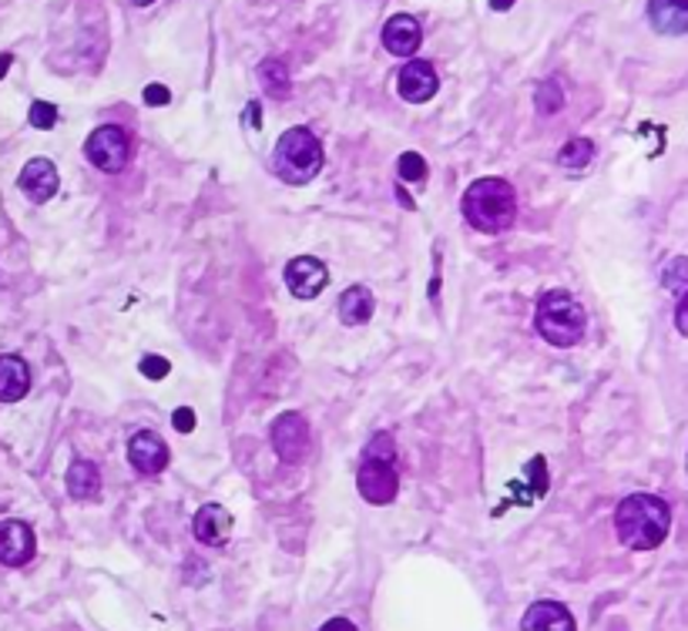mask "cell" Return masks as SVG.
<instances>
[{
  "label": "cell",
  "mask_w": 688,
  "mask_h": 631,
  "mask_svg": "<svg viewBox=\"0 0 688 631\" xmlns=\"http://www.w3.org/2000/svg\"><path fill=\"white\" fill-rule=\"evenodd\" d=\"M672 528V510L658 494H631L615 510V531L631 551H655Z\"/></svg>",
  "instance_id": "6da1fadb"
},
{
  "label": "cell",
  "mask_w": 688,
  "mask_h": 631,
  "mask_svg": "<svg viewBox=\"0 0 688 631\" xmlns=\"http://www.w3.org/2000/svg\"><path fill=\"white\" fill-rule=\"evenodd\" d=\"M460 208H463V219H467L470 229L488 232V236H501L517 219V192L507 179L488 175V179H478L463 192Z\"/></svg>",
  "instance_id": "7a4b0ae2"
},
{
  "label": "cell",
  "mask_w": 688,
  "mask_h": 631,
  "mask_svg": "<svg viewBox=\"0 0 688 631\" xmlns=\"http://www.w3.org/2000/svg\"><path fill=\"white\" fill-rule=\"evenodd\" d=\"M535 323H538L541 340H548L551 346L571 349V346H577L581 340H585V333H588V312L571 292L551 289L538 302Z\"/></svg>",
  "instance_id": "3957f363"
},
{
  "label": "cell",
  "mask_w": 688,
  "mask_h": 631,
  "mask_svg": "<svg viewBox=\"0 0 688 631\" xmlns=\"http://www.w3.org/2000/svg\"><path fill=\"white\" fill-rule=\"evenodd\" d=\"M323 145L309 128H289L276 141V175L293 185H306L309 179H316L323 172Z\"/></svg>",
  "instance_id": "277c9868"
},
{
  "label": "cell",
  "mask_w": 688,
  "mask_h": 631,
  "mask_svg": "<svg viewBox=\"0 0 688 631\" xmlns=\"http://www.w3.org/2000/svg\"><path fill=\"white\" fill-rule=\"evenodd\" d=\"M84 154L88 162L98 169V172H108V175H118L128 158H131V145H128V135L118 128V125H101L88 135L84 141Z\"/></svg>",
  "instance_id": "5b68a950"
},
{
  "label": "cell",
  "mask_w": 688,
  "mask_h": 631,
  "mask_svg": "<svg viewBox=\"0 0 688 631\" xmlns=\"http://www.w3.org/2000/svg\"><path fill=\"white\" fill-rule=\"evenodd\" d=\"M356 487L363 494V501L369 504H390L400 491V473L393 460H363L359 473H356Z\"/></svg>",
  "instance_id": "8992f818"
},
{
  "label": "cell",
  "mask_w": 688,
  "mask_h": 631,
  "mask_svg": "<svg viewBox=\"0 0 688 631\" xmlns=\"http://www.w3.org/2000/svg\"><path fill=\"white\" fill-rule=\"evenodd\" d=\"M273 450L283 463H299L309 454V424L302 413H283L273 424Z\"/></svg>",
  "instance_id": "52a82bcc"
},
{
  "label": "cell",
  "mask_w": 688,
  "mask_h": 631,
  "mask_svg": "<svg viewBox=\"0 0 688 631\" xmlns=\"http://www.w3.org/2000/svg\"><path fill=\"white\" fill-rule=\"evenodd\" d=\"M286 286L296 299H316L326 286H330V269L326 262L312 259V255H299L286 266Z\"/></svg>",
  "instance_id": "ba28073f"
},
{
  "label": "cell",
  "mask_w": 688,
  "mask_h": 631,
  "mask_svg": "<svg viewBox=\"0 0 688 631\" xmlns=\"http://www.w3.org/2000/svg\"><path fill=\"white\" fill-rule=\"evenodd\" d=\"M37 551V538L24 520H0V564L24 567Z\"/></svg>",
  "instance_id": "9c48e42d"
},
{
  "label": "cell",
  "mask_w": 688,
  "mask_h": 631,
  "mask_svg": "<svg viewBox=\"0 0 688 631\" xmlns=\"http://www.w3.org/2000/svg\"><path fill=\"white\" fill-rule=\"evenodd\" d=\"M128 460L145 478H158V473L169 467V444L154 431H138L128 440Z\"/></svg>",
  "instance_id": "30bf717a"
},
{
  "label": "cell",
  "mask_w": 688,
  "mask_h": 631,
  "mask_svg": "<svg viewBox=\"0 0 688 631\" xmlns=\"http://www.w3.org/2000/svg\"><path fill=\"white\" fill-rule=\"evenodd\" d=\"M397 91L410 104H427L440 91V78H437L434 65H427V61H410L397 74Z\"/></svg>",
  "instance_id": "8fae6325"
},
{
  "label": "cell",
  "mask_w": 688,
  "mask_h": 631,
  "mask_svg": "<svg viewBox=\"0 0 688 631\" xmlns=\"http://www.w3.org/2000/svg\"><path fill=\"white\" fill-rule=\"evenodd\" d=\"M232 528H236V520L222 504H205L192 520L195 541L205 548H222L232 538Z\"/></svg>",
  "instance_id": "7c38bea8"
},
{
  "label": "cell",
  "mask_w": 688,
  "mask_h": 631,
  "mask_svg": "<svg viewBox=\"0 0 688 631\" xmlns=\"http://www.w3.org/2000/svg\"><path fill=\"white\" fill-rule=\"evenodd\" d=\"M18 185H21V192H24L31 202L44 205V202H50V198H55V192H58L61 179H58V169H55V162H47V158H31V162L21 169V179H18Z\"/></svg>",
  "instance_id": "4fadbf2b"
},
{
  "label": "cell",
  "mask_w": 688,
  "mask_h": 631,
  "mask_svg": "<svg viewBox=\"0 0 688 631\" xmlns=\"http://www.w3.org/2000/svg\"><path fill=\"white\" fill-rule=\"evenodd\" d=\"M420 41H423V27L410 14H393L383 24V44H387L390 55H397V58H413L420 50Z\"/></svg>",
  "instance_id": "5bb4252c"
},
{
  "label": "cell",
  "mask_w": 688,
  "mask_h": 631,
  "mask_svg": "<svg viewBox=\"0 0 688 631\" xmlns=\"http://www.w3.org/2000/svg\"><path fill=\"white\" fill-rule=\"evenodd\" d=\"M520 631H577L574 615L561 601H535L520 618Z\"/></svg>",
  "instance_id": "9a60e30c"
},
{
  "label": "cell",
  "mask_w": 688,
  "mask_h": 631,
  "mask_svg": "<svg viewBox=\"0 0 688 631\" xmlns=\"http://www.w3.org/2000/svg\"><path fill=\"white\" fill-rule=\"evenodd\" d=\"M649 21L658 34H688V0H649Z\"/></svg>",
  "instance_id": "2e32d148"
},
{
  "label": "cell",
  "mask_w": 688,
  "mask_h": 631,
  "mask_svg": "<svg viewBox=\"0 0 688 631\" xmlns=\"http://www.w3.org/2000/svg\"><path fill=\"white\" fill-rule=\"evenodd\" d=\"M31 390V366L21 356H0V403H18Z\"/></svg>",
  "instance_id": "e0dca14e"
},
{
  "label": "cell",
  "mask_w": 688,
  "mask_h": 631,
  "mask_svg": "<svg viewBox=\"0 0 688 631\" xmlns=\"http://www.w3.org/2000/svg\"><path fill=\"white\" fill-rule=\"evenodd\" d=\"M374 309H377V299L366 286H349L343 296H340V320L346 326H363L374 320Z\"/></svg>",
  "instance_id": "ac0fdd59"
},
{
  "label": "cell",
  "mask_w": 688,
  "mask_h": 631,
  "mask_svg": "<svg viewBox=\"0 0 688 631\" xmlns=\"http://www.w3.org/2000/svg\"><path fill=\"white\" fill-rule=\"evenodd\" d=\"M101 491V470L91 460H74L68 467V494L74 501H91Z\"/></svg>",
  "instance_id": "d6986e66"
},
{
  "label": "cell",
  "mask_w": 688,
  "mask_h": 631,
  "mask_svg": "<svg viewBox=\"0 0 688 631\" xmlns=\"http://www.w3.org/2000/svg\"><path fill=\"white\" fill-rule=\"evenodd\" d=\"M259 81H262V88H266L270 97H279V101L289 97L293 78H289V68H286L283 61H276V58L262 61V65H259Z\"/></svg>",
  "instance_id": "ffe728a7"
},
{
  "label": "cell",
  "mask_w": 688,
  "mask_h": 631,
  "mask_svg": "<svg viewBox=\"0 0 688 631\" xmlns=\"http://www.w3.org/2000/svg\"><path fill=\"white\" fill-rule=\"evenodd\" d=\"M592 158H595V145H592L588 138H571V141L561 148L558 162H561L564 169L577 172V169H585V165L592 162Z\"/></svg>",
  "instance_id": "44dd1931"
},
{
  "label": "cell",
  "mask_w": 688,
  "mask_h": 631,
  "mask_svg": "<svg viewBox=\"0 0 688 631\" xmlns=\"http://www.w3.org/2000/svg\"><path fill=\"white\" fill-rule=\"evenodd\" d=\"M397 172H400L403 182L420 185L423 179H427V162H423V154H420V151H403V154H400V162H397Z\"/></svg>",
  "instance_id": "7402d4cb"
},
{
  "label": "cell",
  "mask_w": 688,
  "mask_h": 631,
  "mask_svg": "<svg viewBox=\"0 0 688 631\" xmlns=\"http://www.w3.org/2000/svg\"><path fill=\"white\" fill-rule=\"evenodd\" d=\"M662 283H665V289H672V292L685 296V292H688V259H675L672 266L665 269Z\"/></svg>",
  "instance_id": "603a6c76"
},
{
  "label": "cell",
  "mask_w": 688,
  "mask_h": 631,
  "mask_svg": "<svg viewBox=\"0 0 688 631\" xmlns=\"http://www.w3.org/2000/svg\"><path fill=\"white\" fill-rule=\"evenodd\" d=\"M535 104H538V112L541 115H554V112H561V104H564V94H561V88L558 84H541L538 88V94H535Z\"/></svg>",
  "instance_id": "cb8c5ba5"
},
{
  "label": "cell",
  "mask_w": 688,
  "mask_h": 631,
  "mask_svg": "<svg viewBox=\"0 0 688 631\" xmlns=\"http://www.w3.org/2000/svg\"><path fill=\"white\" fill-rule=\"evenodd\" d=\"M31 125L41 128V131H50L58 125V108L55 104H47V101H34L31 104Z\"/></svg>",
  "instance_id": "d4e9b609"
},
{
  "label": "cell",
  "mask_w": 688,
  "mask_h": 631,
  "mask_svg": "<svg viewBox=\"0 0 688 631\" xmlns=\"http://www.w3.org/2000/svg\"><path fill=\"white\" fill-rule=\"evenodd\" d=\"M363 460H393L397 463V447H393V437L390 434H377L366 447V457Z\"/></svg>",
  "instance_id": "484cf974"
},
{
  "label": "cell",
  "mask_w": 688,
  "mask_h": 631,
  "mask_svg": "<svg viewBox=\"0 0 688 631\" xmlns=\"http://www.w3.org/2000/svg\"><path fill=\"white\" fill-rule=\"evenodd\" d=\"M169 359H162V356H145L141 359V374L148 377V380H165L169 377Z\"/></svg>",
  "instance_id": "4316f807"
},
{
  "label": "cell",
  "mask_w": 688,
  "mask_h": 631,
  "mask_svg": "<svg viewBox=\"0 0 688 631\" xmlns=\"http://www.w3.org/2000/svg\"><path fill=\"white\" fill-rule=\"evenodd\" d=\"M172 101V91L165 84H148L145 88V104H151V108H162V104Z\"/></svg>",
  "instance_id": "83f0119b"
},
{
  "label": "cell",
  "mask_w": 688,
  "mask_h": 631,
  "mask_svg": "<svg viewBox=\"0 0 688 631\" xmlns=\"http://www.w3.org/2000/svg\"><path fill=\"white\" fill-rule=\"evenodd\" d=\"M675 326L681 336H688V292L678 299V309H675Z\"/></svg>",
  "instance_id": "f1b7e54d"
},
{
  "label": "cell",
  "mask_w": 688,
  "mask_h": 631,
  "mask_svg": "<svg viewBox=\"0 0 688 631\" xmlns=\"http://www.w3.org/2000/svg\"><path fill=\"white\" fill-rule=\"evenodd\" d=\"M175 431L179 434H192L195 431V413L192 410H175Z\"/></svg>",
  "instance_id": "f546056e"
},
{
  "label": "cell",
  "mask_w": 688,
  "mask_h": 631,
  "mask_svg": "<svg viewBox=\"0 0 688 631\" xmlns=\"http://www.w3.org/2000/svg\"><path fill=\"white\" fill-rule=\"evenodd\" d=\"M320 631H359L349 618H330Z\"/></svg>",
  "instance_id": "4dcf8cb0"
},
{
  "label": "cell",
  "mask_w": 688,
  "mask_h": 631,
  "mask_svg": "<svg viewBox=\"0 0 688 631\" xmlns=\"http://www.w3.org/2000/svg\"><path fill=\"white\" fill-rule=\"evenodd\" d=\"M514 4H517V0H491V8H494V11H511Z\"/></svg>",
  "instance_id": "1f68e13d"
},
{
  "label": "cell",
  "mask_w": 688,
  "mask_h": 631,
  "mask_svg": "<svg viewBox=\"0 0 688 631\" xmlns=\"http://www.w3.org/2000/svg\"><path fill=\"white\" fill-rule=\"evenodd\" d=\"M11 61H14L11 55H0V78H4V74H8V68H11Z\"/></svg>",
  "instance_id": "d6a6232c"
},
{
  "label": "cell",
  "mask_w": 688,
  "mask_h": 631,
  "mask_svg": "<svg viewBox=\"0 0 688 631\" xmlns=\"http://www.w3.org/2000/svg\"><path fill=\"white\" fill-rule=\"evenodd\" d=\"M131 4H135V8H151L154 0H131Z\"/></svg>",
  "instance_id": "836d02e7"
},
{
  "label": "cell",
  "mask_w": 688,
  "mask_h": 631,
  "mask_svg": "<svg viewBox=\"0 0 688 631\" xmlns=\"http://www.w3.org/2000/svg\"><path fill=\"white\" fill-rule=\"evenodd\" d=\"M685 467H688V460H685Z\"/></svg>",
  "instance_id": "e575fe53"
}]
</instances>
